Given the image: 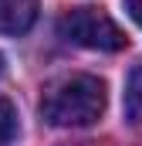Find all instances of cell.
I'll return each mask as SVG.
<instances>
[{
    "label": "cell",
    "mask_w": 142,
    "mask_h": 146,
    "mask_svg": "<svg viewBox=\"0 0 142 146\" xmlns=\"http://www.w3.org/2000/svg\"><path fill=\"white\" fill-rule=\"evenodd\" d=\"M105 112V82L95 75H64L41 95L44 122L58 129H81L98 122Z\"/></svg>",
    "instance_id": "cell-1"
},
{
    "label": "cell",
    "mask_w": 142,
    "mask_h": 146,
    "mask_svg": "<svg viewBox=\"0 0 142 146\" xmlns=\"http://www.w3.org/2000/svg\"><path fill=\"white\" fill-rule=\"evenodd\" d=\"M58 31L64 41L78 44V48H91V51H122L129 44L122 27L102 7H71L68 14H61Z\"/></svg>",
    "instance_id": "cell-2"
},
{
    "label": "cell",
    "mask_w": 142,
    "mask_h": 146,
    "mask_svg": "<svg viewBox=\"0 0 142 146\" xmlns=\"http://www.w3.org/2000/svg\"><path fill=\"white\" fill-rule=\"evenodd\" d=\"M37 21V0H0V34H24Z\"/></svg>",
    "instance_id": "cell-3"
},
{
    "label": "cell",
    "mask_w": 142,
    "mask_h": 146,
    "mask_svg": "<svg viewBox=\"0 0 142 146\" xmlns=\"http://www.w3.org/2000/svg\"><path fill=\"white\" fill-rule=\"evenodd\" d=\"M125 119L142 122V65H135L125 82Z\"/></svg>",
    "instance_id": "cell-4"
},
{
    "label": "cell",
    "mask_w": 142,
    "mask_h": 146,
    "mask_svg": "<svg viewBox=\"0 0 142 146\" xmlns=\"http://www.w3.org/2000/svg\"><path fill=\"white\" fill-rule=\"evenodd\" d=\"M14 136H17V109H14L10 99L0 95V146L10 143Z\"/></svg>",
    "instance_id": "cell-5"
},
{
    "label": "cell",
    "mask_w": 142,
    "mask_h": 146,
    "mask_svg": "<svg viewBox=\"0 0 142 146\" xmlns=\"http://www.w3.org/2000/svg\"><path fill=\"white\" fill-rule=\"evenodd\" d=\"M125 10H129V17L142 27V0H125Z\"/></svg>",
    "instance_id": "cell-6"
},
{
    "label": "cell",
    "mask_w": 142,
    "mask_h": 146,
    "mask_svg": "<svg viewBox=\"0 0 142 146\" xmlns=\"http://www.w3.org/2000/svg\"><path fill=\"white\" fill-rule=\"evenodd\" d=\"M0 68H3V58H0Z\"/></svg>",
    "instance_id": "cell-7"
}]
</instances>
